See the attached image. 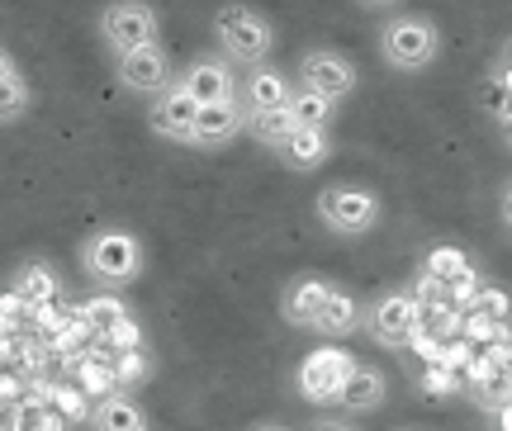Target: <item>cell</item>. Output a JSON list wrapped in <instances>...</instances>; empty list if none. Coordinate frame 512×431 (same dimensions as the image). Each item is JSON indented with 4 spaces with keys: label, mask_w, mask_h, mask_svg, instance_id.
<instances>
[{
    "label": "cell",
    "mask_w": 512,
    "mask_h": 431,
    "mask_svg": "<svg viewBox=\"0 0 512 431\" xmlns=\"http://www.w3.org/2000/svg\"><path fill=\"white\" fill-rule=\"evenodd\" d=\"M384 398H389V375H384L380 365H361V360H356V370H351L337 408H342V413H380Z\"/></svg>",
    "instance_id": "obj_16"
},
{
    "label": "cell",
    "mask_w": 512,
    "mask_h": 431,
    "mask_svg": "<svg viewBox=\"0 0 512 431\" xmlns=\"http://www.w3.org/2000/svg\"><path fill=\"white\" fill-rule=\"evenodd\" d=\"M351 370H356V356L351 351H342V346H318V351H309V356L299 360V370H294V389H299V398L304 403H337L342 398V389H347Z\"/></svg>",
    "instance_id": "obj_7"
},
{
    "label": "cell",
    "mask_w": 512,
    "mask_h": 431,
    "mask_svg": "<svg viewBox=\"0 0 512 431\" xmlns=\"http://www.w3.org/2000/svg\"><path fill=\"white\" fill-rule=\"evenodd\" d=\"M252 431H290V427H252Z\"/></svg>",
    "instance_id": "obj_31"
},
{
    "label": "cell",
    "mask_w": 512,
    "mask_h": 431,
    "mask_svg": "<svg viewBox=\"0 0 512 431\" xmlns=\"http://www.w3.org/2000/svg\"><path fill=\"white\" fill-rule=\"evenodd\" d=\"M470 313H479V318H489V323H508L512 313V299L503 294V289H479V299Z\"/></svg>",
    "instance_id": "obj_24"
},
{
    "label": "cell",
    "mask_w": 512,
    "mask_h": 431,
    "mask_svg": "<svg viewBox=\"0 0 512 431\" xmlns=\"http://www.w3.org/2000/svg\"><path fill=\"white\" fill-rule=\"evenodd\" d=\"M356 327H366V308L356 304V294H351L347 285H332L328 299H323V308H318V318H313L309 332H318V337H328V342H347Z\"/></svg>",
    "instance_id": "obj_13"
},
{
    "label": "cell",
    "mask_w": 512,
    "mask_h": 431,
    "mask_svg": "<svg viewBox=\"0 0 512 431\" xmlns=\"http://www.w3.org/2000/svg\"><path fill=\"white\" fill-rule=\"evenodd\" d=\"M214 48H219L233 67L252 72V67H266L275 53V24L256 5H242V0H228L214 10Z\"/></svg>",
    "instance_id": "obj_2"
},
{
    "label": "cell",
    "mask_w": 512,
    "mask_h": 431,
    "mask_svg": "<svg viewBox=\"0 0 512 431\" xmlns=\"http://www.w3.org/2000/svg\"><path fill=\"white\" fill-rule=\"evenodd\" d=\"M494 86L503 95H512V38L503 43V57H498V67H494Z\"/></svg>",
    "instance_id": "obj_25"
},
{
    "label": "cell",
    "mask_w": 512,
    "mask_h": 431,
    "mask_svg": "<svg viewBox=\"0 0 512 431\" xmlns=\"http://www.w3.org/2000/svg\"><path fill=\"white\" fill-rule=\"evenodd\" d=\"M470 275V261L460 252H451V247H441V252L427 256V280H437V285H456V280H465Z\"/></svg>",
    "instance_id": "obj_23"
},
{
    "label": "cell",
    "mask_w": 512,
    "mask_h": 431,
    "mask_svg": "<svg viewBox=\"0 0 512 431\" xmlns=\"http://www.w3.org/2000/svg\"><path fill=\"white\" fill-rule=\"evenodd\" d=\"M81 270H86L91 285L105 289V294H119V289L138 285L147 270L143 237L128 233V228H100V233H91L86 247H81Z\"/></svg>",
    "instance_id": "obj_1"
},
{
    "label": "cell",
    "mask_w": 512,
    "mask_h": 431,
    "mask_svg": "<svg viewBox=\"0 0 512 431\" xmlns=\"http://www.w3.org/2000/svg\"><path fill=\"white\" fill-rule=\"evenodd\" d=\"M275 157L290 166V171H299V176H304V171H318V166H328V157H332L328 128H299Z\"/></svg>",
    "instance_id": "obj_17"
},
{
    "label": "cell",
    "mask_w": 512,
    "mask_h": 431,
    "mask_svg": "<svg viewBox=\"0 0 512 431\" xmlns=\"http://www.w3.org/2000/svg\"><path fill=\"white\" fill-rule=\"evenodd\" d=\"M328 289H332L328 275H294L290 285H285V294H280V318L290 327H313L318 308L328 299Z\"/></svg>",
    "instance_id": "obj_15"
},
{
    "label": "cell",
    "mask_w": 512,
    "mask_h": 431,
    "mask_svg": "<svg viewBox=\"0 0 512 431\" xmlns=\"http://www.w3.org/2000/svg\"><path fill=\"white\" fill-rule=\"evenodd\" d=\"M114 81L128 90V95H162L171 81H176V67H171V53H166L162 43H152V48H138V53H124L114 57Z\"/></svg>",
    "instance_id": "obj_11"
},
{
    "label": "cell",
    "mask_w": 512,
    "mask_h": 431,
    "mask_svg": "<svg viewBox=\"0 0 512 431\" xmlns=\"http://www.w3.org/2000/svg\"><path fill=\"white\" fill-rule=\"evenodd\" d=\"M309 431H356L351 422H318V427H309Z\"/></svg>",
    "instance_id": "obj_30"
},
{
    "label": "cell",
    "mask_w": 512,
    "mask_h": 431,
    "mask_svg": "<svg viewBox=\"0 0 512 431\" xmlns=\"http://www.w3.org/2000/svg\"><path fill=\"white\" fill-rule=\"evenodd\" d=\"M313 214H318V223H323L328 233H337V237H366V233L380 228L384 204H380L375 190L356 185V180H332V185L318 190Z\"/></svg>",
    "instance_id": "obj_4"
},
{
    "label": "cell",
    "mask_w": 512,
    "mask_h": 431,
    "mask_svg": "<svg viewBox=\"0 0 512 431\" xmlns=\"http://www.w3.org/2000/svg\"><path fill=\"white\" fill-rule=\"evenodd\" d=\"M29 105H34V90H29L24 72L10 76V81H0V124H15V119H24V114H29Z\"/></svg>",
    "instance_id": "obj_22"
},
{
    "label": "cell",
    "mask_w": 512,
    "mask_h": 431,
    "mask_svg": "<svg viewBox=\"0 0 512 431\" xmlns=\"http://www.w3.org/2000/svg\"><path fill=\"white\" fill-rule=\"evenodd\" d=\"M489 417H494V431H512V403L498 408V413H489Z\"/></svg>",
    "instance_id": "obj_29"
},
{
    "label": "cell",
    "mask_w": 512,
    "mask_h": 431,
    "mask_svg": "<svg viewBox=\"0 0 512 431\" xmlns=\"http://www.w3.org/2000/svg\"><path fill=\"white\" fill-rule=\"evenodd\" d=\"M247 133V114H242L238 100H219V105H200V119H195V147L204 152H219L233 138Z\"/></svg>",
    "instance_id": "obj_14"
},
{
    "label": "cell",
    "mask_w": 512,
    "mask_h": 431,
    "mask_svg": "<svg viewBox=\"0 0 512 431\" xmlns=\"http://www.w3.org/2000/svg\"><path fill=\"white\" fill-rule=\"evenodd\" d=\"M361 10H370V15H389V10H399L403 0H356Z\"/></svg>",
    "instance_id": "obj_28"
},
{
    "label": "cell",
    "mask_w": 512,
    "mask_h": 431,
    "mask_svg": "<svg viewBox=\"0 0 512 431\" xmlns=\"http://www.w3.org/2000/svg\"><path fill=\"white\" fill-rule=\"evenodd\" d=\"M375 43H380L384 67L399 76L427 72L441 57V29L427 15H384Z\"/></svg>",
    "instance_id": "obj_3"
},
{
    "label": "cell",
    "mask_w": 512,
    "mask_h": 431,
    "mask_svg": "<svg viewBox=\"0 0 512 431\" xmlns=\"http://www.w3.org/2000/svg\"><path fill=\"white\" fill-rule=\"evenodd\" d=\"M337 100H328V95H318V90L309 86H299L294 90V100H290V114L299 119V128H328L332 119H337Z\"/></svg>",
    "instance_id": "obj_21"
},
{
    "label": "cell",
    "mask_w": 512,
    "mask_h": 431,
    "mask_svg": "<svg viewBox=\"0 0 512 431\" xmlns=\"http://www.w3.org/2000/svg\"><path fill=\"white\" fill-rule=\"evenodd\" d=\"M498 218H503V228L512 233V180L503 185V199H498Z\"/></svg>",
    "instance_id": "obj_27"
},
{
    "label": "cell",
    "mask_w": 512,
    "mask_h": 431,
    "mask_svg": "<svg viewBox=\"0 0 512 431\" xmlns=\"http://www.w3.org/2000/svg\"><path fill=\"white\" fill-rule=\"evenodd\" d=\"M15 294L24 304H48L57 294V270L48 261H24L15 275Z\"/></svg>",
    "instance_id": "obj_20"
},
{
    "label": "cell",
    "mask_w": 512,
    "mask_h": 431,
    "mask_svg": "<svg viewBox=\"0 0 512 431\" xmlns=\"http://www.w3.org/2000/svg\"><path fill=\"white\" fill-rule=\"evenodd\" d=\"M91 427L95 431H147V413L128 394H105L91 408Z\"/></svg>",
    "instance_id": "obj_18"
},
{
    "label": "cell",
    "mask_w": 512,
    "mask_h": 431,
    "mask_svg": "<svg viewBox=\"0 0 512 431\" xmlns=\"http://www.w3.org/2000/svg\"><path fill=\"white\" fill-rule=\"evenodd\" d=\"M503 133H508V147H512V128H503Z\"/></svg>",
    "instance_id": "obj_32"
},
{
    "label": "cell",
    "mask_w": 512,
    "mask_h": 431,
    "mask_svg": "<svg viewBox=\"0 0 512 431\" xmlns=\"http://www.w3.org/2000/svg\"><path fill=\"white\" fill-rule=\"evenodd\" d=\"M294 81L342 105L361 86V67L347 53H337V48H309V53H299V62H294Z\"/></svg>",
    "instance_id": "obj_8"
},
{
    "label": "cell",
    "mask_w": 512,
    "mask_h": 431,
    "mask_svg": "<svg viewBox=\"0 0 512 431\" xmlns=\"http://www.w3.org/2000/svg\"><path fill=\"white\" fill-rule=\"evenodd\" d=\"M10 76H19V62H15V53L0 43V81H10Z\"/></svg>",
    "instance_id": "obj_26"
},
{
    "label": "cell",
    "mask_w": 512,
    "mask_h": 431,
    "mask_svg": "<svg viewBox=\"0 0 512 431\" xmlns=\"http://www.w3.org/2000/svg\"><path fill=\"white\" fill-rule=\"evenodd\" d=\"M195 119H200V100H195L181 81H171L162 95L147 100V124H152V133L166 138V143L195 147Z\"/></svg>",
    "instance_id": "obj_9"
},
{
    "label": "cell",
    "mask_w": 512,
    "mask_h": 431,
    "mask_svg": "<svg viewBox=\"0 0 512 431\" xmlns=\"http://www.w3.org/2000/svg\"><path fill=\"white\" fill-rule=\"evenodd\" d=\"M95 34L110 48L114 57L138 53V48H152L162 43V15L152 0H110L100 15H95Z\"/></svg>",
    "instance_id": "obj_5"
},
{
    "label": "cell",
    "mask_w": 512,
    "mask_h": 431,
    "mask_svg": "<svg viewBox=\"0 0 512 431\" xmlns=\"http://www.w3.org/2000/svg\"><path fill=\"white\" fill-rule=\"evenodd\" d=\"M366 332H370V342L384 346V351H403V346L418 342L422 304L408 289H389V294H380V299L366 308Z\"/></svg>",
    "instance_id": "obj_6"
},
{
    "label": "cell",
    "mask_w": 512,
    "mask_h": 431,
    "mask_svg": "<svg viewBox=\"0 0 512 431\" xmlns=\"http://www.w3.org/2000/svg\"><path fill=\"white\" fill-rule=\"evenodd\" d=\"M408 431H418V427H408Z\"/></svg>",
    "instance_id": "obj_33"
},
{
    "label": "cell",
    "mask_w": 512,
    "mask_h": 431,
    "mask_svg": "<svg viewBox=\"0 0 512 431\" xmlns=\"http://www.w3.org/2000/svg\"><path fill=\"white\" fill-rule=\"evenodd\" d=\"M176 81H181L200 105H219V100H238V86H242V76L238 67L228 62L223 53H200V57H190L181 72H176Z\"/></svg>",
    "instance_id": "obj_10"
},
{
    "label": "cell",
    "mask_w": 512,
    "mask_h": 431,
    "mask_svg": "<svg viewBox=\"0 0 512 431\" xmlns=\"http://www.w3.org/2000/svg\"><path fill=\"white\" fill-rule=\"evenodd\" d=\"M294 133H299V119H294L290 109H275V114H256V119H247V138H256V143L271 147V152H280Z\"/></svg>",
    "instance_id": "obj_19"
},
{
    "label": "cell",
    "mask_w": 512,
    "mask_h": 431,
    "mask_svg": "<svg viewBox=\"0 0 512 431\" xmlns=\"http://www.w3.org/2000/svg\"><path fill=\"white\" fill-rule=\"evenodd\" d=\"M294 90H299V81H294L285 67L266 62V67H252V72H242L238 105H242V114H247V119H256V114H275V109H290Z\"/></svg>",
    "instance_id": "obj_12"
}]
</instances>
